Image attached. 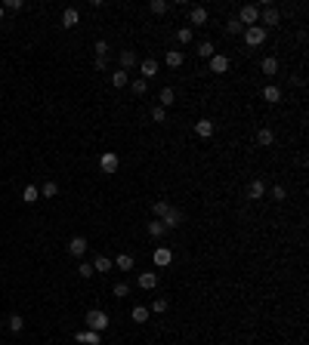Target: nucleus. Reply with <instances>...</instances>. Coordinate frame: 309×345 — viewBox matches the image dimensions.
Wrapping results in <instances>:
<instances>
[{"mask_svg":"<svg viewBox=\"0 0 309 345\" xmlns=\"http://www.w3.org/2000/svg\"><path fill=\"white\" fill-rule=\"evenodd\" d=\"M176 40H179V43H192V28H189V25L179 28V31H176Z\"/></svg>","mask_w":309,"mask_h":345,"instance_id":"4c0bfd02","label":"nucleus"},{"mask_svg":"<svg viewBox=\"0 0 309 345\" xmlns=\"http://www.w3.org/2000/svg\"><path fill=\"white\" fill-rule=\"evenodd\" d=\"M22 201H25V203L40 201V188L37 185H25V188H22Z\"/></svg>","mask_w":309,"mask_h":345,"instance_id":"b1692460","label":"nucleus"},{"mask_svg":"<svg viewBox=\"0 0 309 345\" xmlns=\"http://www.w3.org/2000/svg\"><path fill=\"white\" fill-rule=\"evenodd\" d=\"M77 22H81V13H77L74 6H68L65 13H62V25H65V28H74Z\"/></svg>","mask_w":309,"mask_h":345,"instance_id":"aec40b11","label":"nucleus"},{"mask_svg":"<svg viewBox=\"0 0 309 345\" xmlns=\"http://www.w3.org/2000/svg\"><path fill=\"white\" fill-rule=\"evenodd\" d=\"M158 68H161V65H158V59H145V62H142V80L155 77V74H158Z\"/></svg>","mask_w":309,"mask_h":345,"instance_id":"a878e982","label":"nucleus"},{"mask_svg":"<svg viewBox=\"0 0 309 345\" xmlns=\"http://www.w3.org/2000/svg\"><path fill=\"white\" fill-rule=\"evenodd\" d=\"M152 213L158 216V219H164V216L170 213V203H167V201H155V203H152Z\"/></svg>","mask_w":309,"mask_h":345,"instance_id":"c756f323","label":"nucleus"},{"mask_svg":"<svg viewBox=\"0 0 309 345\" xmlns=\"http://www.w3.org/2000/svg\"><path fill=\"white\" fill-rule=\"evenodd\" d=\"M207 62H210V71H213V74H226V71H229V59H226L223 53H216L213 59H207Z\"/></svg>","mask_w":309,"mask_h":345,"instance_id":"9d476101","label":"nucleus"},{"mask_svg":"<svg viewBox=\"0 0 309 345\" xmlns=\"http://www.w3.org/2000/svg\"><path fill=\"white\" fill-rule=\"evenodd\" d=\"M43 198H56V194H59V185H56V182H43Z\"/></svg>","mask_w":309,"mask_h":345,"instance_id":"72a5a7b5","label":"nucleus"},{"mask_svg":"<svg viewBox=\"0 0 309 345\" xmlns=\"http://www.w3.org/2000/svg\"><path fill=\"white\" fill-rule=\"evenodd\" d=\"M152 312H158V315L167 312V299H155V302H152Z\"/></svg>","mask_w":309,"mask_h":345,"instance_id":"c03bdc74","label":"nucleus"},{"mask_svg":"<svg viewBox=\"0 0 309 345\" xmlns=\"http://www.w3.org/2000/svg\"><path fill=\"white\" fill-rule=\"evenodd\" d=\"M0 19H3V3H0Z\"/></svg>","mask_w":309,"mask_h":345,"instance_id":"a18cd8bd","label":"nucleus"},{"mask_svg":"<svg viewBox=\"0 0 309 345\" xmlns=\"http://www.w3.org/2000/svg\"><path fill=\"white\" fill-rule=\"evenodd\" d=\"M263 99H266L269 105H275V102H281V89L275 84H266V86H263Z\"/></svg>","mask_w":309,"mask_h":345,"instance_id":"dca6fc26","label":"nucleus"},{"mask_svg":"<svg viewBox=\"0 0 309 345\" xmlns=\"http://www.w3.org/2000/svg\"><path fill=\"white\" fill-rule=\"evenodd\" d=\"M247 198H250V201H260V198H266V185H263L260 179H254V182L247 185Z\"/></svg>","mask_w":309,"mask_h":345,"instance_id":"4468645a","label":"nucleus"},{"mask_svg":"<svg viewBox=\"0 0 309 345\" xmlns=\"http://www.w3.org/2000/svg\"><path fill=\"white\" fill-rule=\"evenodd\" d=\"M93 53H96V56H108V43H105V40H96V43H93Z\"/></svg>","mask_w":309,"mask_h":345,"instance_id":"37998d69","label":"nucleus"},{"mask_svg":"<svg viewBox=\"0 0 309 345\" xmlns=\"http://www.w3.org/2000/svg\"><path fill=\"white\" fill-rule=\"evenodd\" d=\"M158 102H161V108L167 111V108H170V105H173V102H176V93H173V89H170V86H164L161 93H158Z\"/></svg>","mask_w":309,"mask_h":345,"instance_id":"5701e85b","label":"nucleus"},{"mask_svg":"<svg viewBox=\"0 0 309 345\" xmlns=\"http://www.w3.org/2000/svg\"><path fill=\"white\" fill-rule=\"evenodd\" d=\"M111 265H118L121 271H133V256L130 253H118V259H111Z\"/></svg>","mask_w":309,"mask_h":345,"instance_id":"6ab92c4d","label":"nucleus"},{"mask_svg":"<svg viewBox=\"0 0 309 345\" xmlns=\"http://www.w3.org/2000/svg\"><path fill=\"white\" fill-rule=\"evenodd\" d=\"M278 22H281V13L272 3L269 6H260V28H275Z\"/></svg>","mask_w":309,"mask_h":345,"instance_id":"f03ea898","label":"nucleus"},{"mask_svg":"<svg viewBox=\"0 0 309 345\" xmlns=\"http://www.w3.org/2000/svg\"><path fill=\"white\" fill-rule=\"evenodd\" d=\"M189 25H192V28L207 25V9H204V6H192V9H189Z\"/></svg>","mask_w":309,"mask_h":345,"instance_id":"423d86ee","label":"nucleus"},{"mask_svg":"<svg viewBox=\"0 0 309 345\" xmlns=\"http://www.w3.org/2000/svg\"><path fill=\"white\" fill-rule=\"evenodd\" d=\"M136 284H139V290H155V287H158V274L155 271H139Z\"/></svg>","mask_w":309,"mask_h":345,"instance_id":"6e6552de","label":"nucleus"},{"mask_svg":"<svg viewBox=\"0 0 309 345\" xmlns=\"http://www.w3.org/2000/svg\"><path fill=\"white\" fill-rule=\"evenodd\" d=\"M93 68H96V71H108V56H96Z\"/></svg>","mask_w":309,"mask_h":345,"instance_id":"ea45409f","label":"nucleus"},{"mask_svg":"<svg viewBox=\"0 0 309 345\" xmlns=\"http://www.w3.org/2000/svg\"><path fill=\"white\" fill-rule=\"evenodd\" d=\"M235 19L241 22V28H250V25H257V22H260V6L247 3V6H241V13H238Z\"/></svg>","mask_w":309,"mask_h":345,"instance_id":"7ed1b4c3","label":"nucleus"},{"mask_svg":"<svg viewBox=\"0 0 309 345\" xmlns=\"http://www.w3.org/2000/svg\"><path fill=\"white\" fill-rule=\"evenodd\" d=\"M6 327H9V330H13V333H22V327H25V320H22L19 315H13V317H9V320H6Z\"/></svg>","mask_w":309,"mask_h":345,"instance_id":"473e14b6","label":"nucleus"},{"mask_svg":"<svg viewBox=\"0 0 309 345\" xmlns=\"http://www.w3.org/2000/svg\"><path fill=\"white\" fill-rule=\"evenodd\" d=\"M0 330H3V320H0Z\"/></svg>","mask_w":309,"mask_h":345,"instance_id":"49530a36","label":"nucleus"},{"mask_svg":"<svg viewBox=\"0 0 309 345\" xmlns=\"http://www.w3.org/2000/svg\"><path fill=\"white\" fill-rule=\"evenodd\" d=\"M22 6H25V0H6V3H3V13H6V9H9V13H19Z\"/></svg>","mask_w":309,"mask_h":345,"instance_id":"e433bc0d","label":"nucleus"},{"mask_svg":"<svg viewBox=\"0 0 309 345\" xmlns=\"http://www.w3.org/2000/svg\"><path fill=\"white\" fill-rule=\"evenodd\" d=\"M87 250H90L87 237H81V234H77V237H71V240H68V253H71V256H84Z\"/></svg>","mask_w":309,"mask_h":345,"instance_id":"0eeeda50","label":"nucleus"},{"mask_svg":"<svg viewBox=\"0 0 309 345\" xmlns=\"http://www.w3.org/2000/svg\"><path fill=\"white\" fill-rule=\"evenodd\" d=\"M77 342H84V345H99V333L96 330H84V333H77Z\"/></svg>","mask_w":309,"mask_h":345,"instance_id":"393cba45","label":"nucleus"},{"mask_svg":"<svg viewBox=\"0 0 309 345\" xmlns=\"http://www.w3.org/2000/svg\"><path fill=\"white\" fill-rule=\"evenodd\" d=\"M77 274H81V278H93V265H90V262H81V265H77Z\"/></svg>","mask_w":309,"mask_h":345,"instance_id":"58836bf2","label":"nucleus"},{"mask_svg":"<svg viewBox=\"0 0 309 345\" xmlns=\"http://www.w3.org/2000/svg\"><path fill=\"white\" fill-rule=\"evenodd\" d=\"M260 68H263V74H266V77L278 74V59H275V56H266V59L260 62Z\"/></svg>","mask_w":309,"mask_h":345,"instance_id":"a211bd4d","label":"nucleus"},{"mask_svg":"<svg viewBox=\"0 0 309 345\" xmlns=\"http://www.w3.org/2000/svg\"><path fill=\"white\" fill-rule=\"evenodd\" d=\"M152 120H155V123H164V120H167V111H164L161 105H158V108H152Z\"/></svg>","mask_w":309,"mask_h":345,"instance_id":"79ce46f5","label":"nucleus"},{"mask_svg":"<svg viewBox=\"0 0 309 345\" xmlns=\"http://www.w3.org/2000/svg\"><path fill=\"white\" fill-rule=\"evenodd\" d=\"M244 43L247 47H263V43H266V28H260V25L244 28Z\"/></svg>","mask_w":309,"mask_h":345,"instance_id":"20e7f679","label":"nucleus"},{"mask_svg":"<svg viewBox=\"0 0 309 345\" xmlns=\"http://www.w3.org/2000/svg\"><path fill=\"white\" fill-rule=\"evenodd\" d=\"M272 201H284V198H288V191H284V185H272Z\"/></svg>","mask_w":309,"mask_h":345,"instance_id":"a19ab883","label":"nucleus"},{"mask_svg":"<svg viewBox=\"0 0 309 345\" xmlns=\"http://www.w3.org/2000/svg\"><path fill=\"white\" fill-rule=\"evenodd\" d=\"M152 262H155V268H167L170 262H173V250H170V247H155Z\"/></svg>","mask_w":309,"mask_h":345,"instance_id":"39448f33","label":"nucleus"},{"mask_svg":"<svg viewBox=\"0 0 309 345\" xmlns=\"http://www.w3.org/2000/svg\"><path fill=\"white\" fill-rule=\"evenodd\" d=\"M148 315H152V312H148V308H145V305H136V308H133V312H130V317L136 320V324H145V320H148Z\"/></svg>","mask_w":309,"mask_h":345,"instance_id":"cd10ccee","label":"nucleus"},{"mask_svg":"<svg viewBox=\"0 0 309 345\" xmlns=\"http://www.w3.org/2000/svg\"><path fill=\"white\" fill-rule=\"evenodd\" d=\"M136 62H139V59H136V53H133V50H121V71H127V74H130V68H133Z\"/></svg>","mask_w":309,"mask_h":345,"instance_id":"f3484780","label":"nucleus"},{"mask_svg":"<svg viewBox=\"0 0 309 345\" xmlns=\"http://www.w3.org/2000/svg\"><path fill=\"white\" fill-rule=\"evenodd\" d=\"M127 86H130L133 96H145V93H148V80H142V77H133Z\"/></svg>","mask_w":309,"mask_h":345,"instance_id":"4be33fe9","label":"nucleus"},{"mask_svg":"<svg viewBox=\"0 0 309 345\" xmlns=\"http://www.w3.org/2000/svg\"><path fill=\"white\" fill-rule=\"evenodd\" d=\"M111 293H114V296H118V299H124V296H130V284H124V281H121V284H114V290H111Z\"/></svg>","mask_w":309,"mask_h":345,"instance_id":"c9c22d12","label":"nucleus"},{"mask_svg":"<svg viewBox=\"0 0 309 345\" xmlns=\"http://www.w3.org/2000/svg\"><path fill=\"white\" fill-rule=\"evenodd\" d=\"M148 9H152L155 16H164L167 9H170V3H167V0H152V3H148Z\"/></svg>","mask_w":309,"mask_h":345,"instance_id":"7c9ffc66","label":"nucleus"},{"mask_svg":"<svg viewBox=\"0 0 309 345\" xmlns=\"http://www.w3.org/2000/svg\"><path fill=\"white\" fill-rule=\"evenodd\" d=\"M99 167H102V172H118V154L105 151V154L99 157Z\"/></svg>","mask_w":309,"mask_h":345,"instance_id":"1a4fd4ad","label":"nucleus"},{"mask_svg":"<svg viewBox=\"0 0 309 345\" xmlns=\"http://www.w3.org/2000/svg\"><path fill=\"white\" fill-rule=\"evenodd\" d=\"M272 142H275V133H272L269 126H263V130L257 133V145H260V148H269Z\"/></svg>","mask_w":309,"mask_h":345,"instance_id":"412c9836","label":"nucleus"},{"mask_svg":"<svg viewBox=\"0 0 309 345\" xmlns=\"http://www.w3.org/2000/svg\"><path fill=\"white\" fill-rule=\"evenodd\" d=\"M182 59H186V56H182L179 50H167V68H179Z\"/></svg>","mask_w":309,"mask_h":345,"instance_id":"c85d7f7f","label":"nucleus"},{"mask_svg":"<svg viewBox=\"0 0 309 345\" xmlns=\"http://www.w3.org/2000/svg\"><path fill=\"white\" fill-rule=\"evenodd\" d=\"M213 130H216V126H213V120H207V117H201V120L195 123V136H201V139H210Z\"/></svg>","mask_w":309,"mask_h":345,"instance_id":"9b49d317","label":"nucleus"},{"mask_svg":"<svg viewBox=\"0 0 309 345\" xmlns=\"http://www.w3.org/2000/svg\"><path fill=\"white\" fill-rule=\"evenodd\" d=\"M167 231V228H164V222L161 219H155V222H148V234H152V237H161Z\"/></svg>","mask_w":309,"mask_h":345,"instance_id":"2f4dec72","label":"nucleus"},{"mask_svg":"<svg viewBox=\"0 0 309 345\" xmlns=\"http://www.w3.org/2000/svg\"><path fill=\"white\" fill-rule=\"evenodd\" d=\"M127 84H130V74L121 71V68H114V71H111V86H114V89H124Z\"/></svg>","mask_w":309,"mask_h":345,"instance_id":"ddd939ff","label":"nucleus"},{"mask_svg":"<svg viewBox=\"0 0 309 345\" xmlns=\"http://www.w3.org/2000/svg\"><path fill=\"white\" fill-rule=\"evenodd\" d=\"M198 56H201V59H213V56H216V47H213L210 40H201V43H198Z\"/></svg>","mask_w":309,"mask_h":345,"instance_id":"bb28decb","label":"nucleus"},{"mask_svg":"<svg viewBox=\"0 0 309 345\" xmlns=\"http://www.w3.org/2000/svg\"><path fill=\"white\" fill-rule=\"evenodd\" d=\"M161 222H164V228H167V231H170V228H179V225H182V213H179V210H173V206H170V213L164 216Z\"/></svg>","mask_w":309,"mask_h":345,"instance_id":"f8f14e48","label":"nucleus"},{"mask_svg":"<svg viewBox=\"0 0 309 345\" xmlns=\"http://www.w3.org/2000/svg\"><path fill=\"white\" fill-rule=\"evenodd\" d=\"M108 324H111V317L105 312H99V308H90V312H87V327L90 330L102 333V330H108Z\"/></svg>","mask_w":309,"mask_h":345,"instance_id":"f257e3e1","label":"nucleus"},{"mask_svg":"<svg viewBox=\"0 0 309 345\" xmlns=\"http://www.w3.org/2000/svg\"><path fill=\"white\" fill-rule=\"evenodd\" d=\"M226 34H232V37H235V34H241V22H238V19H229V22H226Z\"/></svg>","mask_w":309,"mask_h":345,"instance_id":"f704fd0d","label":"nucleus"},{"mask_svg":"<svg viewBox=\"0 0 309 345\" xmlns=\"http://www.w3.org/2000/svg\"><path fill=\"white\" fill-rule=\"evenodd\" d=\"M90 265H93V271H96V274H105V271H111V268H114L108 256H93V262H90Z\"/></svg>","mask_w":309,"mask_h":345,"instance_id":"2eb2a0df","label":"nucleus"}]
</instances>
